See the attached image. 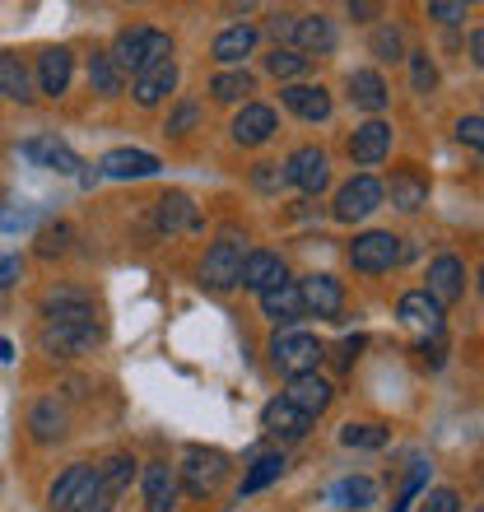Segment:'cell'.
<instances>
[{
    "instance_id": "cell-2",
    "label": "cell",
    "mask_w": 484,
    "mask_h": 512,
    "mask_svg": "<svg viewBox=\"0 0 484 512\" xmlns=\"http://www.w3.org/2000/svg\"><path fill=\"white\" fill-rule=\"evenodd\" d=\"M270 364L289 373V378H303V373H317L322 364V340L308 336V331H280L270 340Z\"/></svg>"
},
{
    "instance_id": "cell-52",
    "label": "cell",
    "mask_w": 484,
    "mask_h": 512,
    "mask_svg": "<svg viewBox=\"0 0 484 512\" xmlns=\"http://www.w3.org/2000/svg\"><path fill=\"white\" fill-rule=\"evenodd\" d=\"M350 14H354V19H373L377 5H363V0H359V5H350Z\"/></svg>"
},
{
    "instance_id": "cell-20",
    "label": "cell",
    "mask_w": 484,
    "mask_h": 512,
    "mask_svg": "<svg viewBox=\"0 0 484 512\" xmlns=\"http://www.w3.org/2000/svg\"><path fill=\"white\" fill-rule=\"evenodd\" d=\"M70 70H75V61H70L66 47H47V52L38 56V80H42V94L61 98L70 89Z\"/></svg>"
},
{
    "instance_id": "cell-17",
    "label": "cell",
    "mask_w": 484,
    "mask_h": 512,
    "mask_svg": "<svg viewBox=\"0 0 484 512\" xmlns=\"http://www.w3.org/2000/svg\"><path fill=\"white\" fill-rule=\"evenodd\" d=\"M145 503H149V512H173L177 508V475L168 461H154L145 471Z\"/></svg>"
},
{
    "instance_id": "cell-13",
    "label": "cell",
    "mask_w": 484,
    "mask_h": 512,
    "mask_svg": "<svg viewBox=\"0 0 484 512\" xmlns=\"http://www.w3.org/2000/svg\"><path fill=\"white\" fill-rule=\"evenodd\" d=\"M284 108L294 117H303V122H326L331 117V94L322 84H289L284 89Z\"/></svg>"
},
{
    "instance_id": "cell-34",
    "label": "cell",
    "mask_w": 484,
    "mask_h": 512,
    "mask_svg": "<svg viewBox=\"0 0 484 512\" xmlns=\"http://www.w3.org/2000/svg\"><path fill=\"white\" fill-rule=\"evenodd\" d=\"M94 480H98V489H108L112 499H117L121 489L135 480V461H131V457H108V461H103V466L94 471Z\"/></svg>"
},
{
    "instance_id": "cell-32",
    "label": "cell",
    "mask_w": 484,
    "mask_h": 512,
    "mask_svg": "<svg viewBox=\"0 0 484 512\" xmlns=\"http://www.w3.org/2000/svg\"><path fill=\"white\" fill-rule=\"evenodd\" d=\"M89 84H94V94L117 98L121 84H126V75L117 70V61H112L108 52H94V56H89Z\"/></svg>"
},
{
    "instance_id": "cell-54",
    "label": "cell",
    "mask_w": 484,
    "mask_h": 512,
    "mask_svg": "<svg viewBox=\"0 0 484 512\" xmlns=\"http://www.w3.org/2000/svg\"><path fill=\"white\" fill-rule=\"evenodd\" d=\"M480 294H484V270H480Z\"/></svg>"
},
{
    "instance_id": "cell-49",
    "label": "cell",
    "mask_w": 484,
    "mask_h": 512,
    "mask_svg": "<svg viewBox=\"0 0 484 512\" xmlns=\"http://www.w3.org/2000/svg\"><path fill=\"white\" fill-rule=\"evenodd\" d=\"M19 280V256H0V289Z\"/></svg>"
},
{
    "instance_id": "cell-26",
    "label": "cell",
    "mask_w": 484,
    "mask_h": 512,
    "mask_svg": "<svg viewBox=\"0 0 484 512\" xmlns=\"http://www.w3.org/2000/svg\"><path fill=\"white\" fill-rule=\"evenodd\" d=\"M252 47H256V28L252 24H233L215 38V56L224 61V66H238L242 56H252Z\"/></svg>"
},
{
    "instance_id": "cell-1",
    "label": "cell",
    "mask_w": 484,
    "mask_h": 512,
    "mask_svg": "<svg viewBox=\"0 0 484 512\" xmlns=\"http://www.w3.org/2000/svg\"><path fill=\"white\" fill-rule=\"evenodd\" d=\"M108 56L117 61L121 75H126V70L149 75V70L168 66V56H173V38H168L163 28H126V33H117V47H112Z\"/></svg>"
},
{
    "instance_id": "cell-45",
    "label": "cell",
    "mask_w": 484,
    "mask_h": 512,
    "mask_svg": "<svg viewBox=\"0 0 484 512\" xmlns=\"http://www.w3.org/2000/svg\"><path fill=\"white\" fill-rule=\"evenodd\" d=\"M429 19H438V24H461V19H466V5H461V0H433Z\"/></svg>"
},
{
    "instance_id": "cell-42",
    "label": "cell",
    "mask_w": 484,
    "mask_h": 512,
    "mask_svg": "<svg viewBox=\"0 0 484 512\" xmlns=\"http://www.w3.org/2000/svg\"><path fill=\"white\" fill-rule=\"evenodd\" d=\"M410 70H415V89L419 94H433V84H438V70H433V61L424 52L410 56Z\"/></svg>"
},
{
    "instance_id": "cell-29",
    "label": "cell",
    "mask_w": 484,
    "mask_h": 512,
    "mask_svg": "<svg viewBox=\"0 0 484 512\" xmlns=\"http://www.w3.org/2000/svg\"><path fill=\"white\" fill-rule=\"evenodd\" d=\"M173 84H177V66L168 61V66L149 70V75L135 80V103H140V108H154V103H163V94H173Z\"/></svg>"
},
{
    "instance_id": "cell-6",
    "label": "cell",
    "mask_w": 484,
    "mask_h": 512,
    "mask_svg": "<svg viewBox=\"0 0 484 512\" xmlns=\"http://www.w3.org/2000/svg\"><path fill=\"white\" fill-rule=\"evenodd\" d=\"M326 177H331V163H326V154L317 145L294 149L289 163H284V182H294V187L308 191V196H317V191L326 187Z\"/></svg>"
},
{
    "instance_id": "cell-22",
    "label": "cell",
    "mask_w": 484,
    "mask_h": 512,
    "mask_svg": "<svg viewBox=\"0 0 484 512\" xmlns=\"http://www.w3.org/2000/svg\"><path fill=\"white\" fill-rule=\"evenodd\" d=\"M24 159H33L38 168H52V173H75L80 168V159H75V149L61 145V140H28L24 145Z\"/></svg>"
},
{
    "instance_id": "cell-48",
    "label": "cell",
    "mask_w": 484,
    "mask_h": 512,
    "mask_svg": "<svg viewBox=\"0 0 484 512\" xmlns=\"http://www.w3.org/2000/svg\"><path fill=\"white\" fill-rule=\"evenodd\" d=\"M294 24H298V14H275V19H270V33L284 42H294Z\"/></svg>"
},
{
    "instance_id": "cell-43",
    "label": "cell",
    "mask_w": 484,
    "mask_h": 512,
    "mask_svg": "<svg viewBox=\"0 0 484 512\" xmlns=\"http://www.w3.org/2000/svg\"><path fill=\"white\" fill-rule=\"evenodd\" d=\"M424 512H461V494L457 489H429L424 494Z\"/></svg>"
},
{
    "instance_id": "cell-21",
    "label": "cell",
    "mask_w": 484,
    "mask_h": 512,
    "mask_svg": "<svg viewBox=\"0 0 484 512\" xmlns=\"http://www.w3.org/2000/svg\"><path fill=\"white\" fill-rule=\"evenodd\" d=\"M294 42L303 56H326L331 47H336V28H331V19L326 14H308V19H298L294 24Z\"/></svg>"
},
{
    "instance_id": "cell-31",
    "label": "cell",
    "mask_w": 484,
    "mask_h": 512,
    "mask_svg": "<svg viewBox=\"0 0 484 512\" xmlns=\"http://www.w3.org/2000/svg\"><path fill=\"white\" fill-rule=\"evenodd\" d=\"M331 499H336L340 508L363 512V508H373L377 503V485L368 480V475H350V480H340V485L331 489Z\"/></svg>"
},
{
    "instance_id": "cell-11",
    "label": "cell",
    "mask_w": 484,
    "mask_h": 512,
    "mask_svg": "<svg viewBox=\"0 0 484 512\" xmlns=\"http://www.w3.org/2000/svg\"><path fill=\"white\" fill-rule=\"evenodd\" d=\"M331 396H336V391H331V382L326 378H317V373H303V378H289V391H284V401L294 405L298 415H322L326 405H331Z\"/></svg>"
},
{
    "instance_id": "cell-18",
    "label": "cell",
    "mask_w": 484,
    "mask_h": 512,
    "mask_svg": "<svg viewBox=\"0 0 484 512\" xmlns=\"http://www.w3.org/2000/svg\"><path fill=\"white\" fill-rule=\"evenodd\" d=\"M98 168L108 177H154L159 173V159L145 154V149H108Z\"/></svg>"
},
{
    "instance_id": "cell-28",
    "label": "cell",
    "mask_w": 484,
    "mask_h": 512,
    "mask_svg": "<svg viewBox=\"0 0 484 512\" xmlns=\"http://www.w3.org/2000/svg\"><path fill=\"white\" fill-rule=\"evenodd\" d=\"M28 429H33V438H38V443H52V438H61V433H66V410L56 405V396H47V401L33 405Z\"/></svg>"
},
{
    "instance_id": "cell-53",
    "label": "cell",
    "mask_w": 484,
    "mask_h": 512,
    "mask_svg": "<svg viewBox=\"0 0 484 512\" xmlns=\"http://www.w3.org/2000/svg\"><path fill=\"white\" fill-rule=\"evenodd\" d=\"M0 359H14V350H10V340H0Z\"/></svg>"
},
{
    "instance_id": "cell-50",
    "label": "cell",
    "mask_w": 484,
    "mask_h": 512,
    "mask_svg": "<svg viewBox=\"0 0 484 512\" xmlns=\"http://www.w3.org/2000/svg\"><path fill=\"white\" fill-rule=\"evenodd\" d=\"M359 350H363V336H350L345 345H340V364H350V359H354Z\"/></svg>"
},
{
    "instance_id": "cell-44",
    "label": "cell",
    "mask_w": 484,
    "mask_h": 512,
    "mask_svg": "<svg viewBox=\"0 0 484 512\" xmlns=\"http://www.w3.org/2000/svg\"><path fill=\"white\" fill-rule=\"evenodd\" d=\"M457 140L484 154V117H461V122H457Z\"/></svg>"
},
{
    "instance_id": "cell-4",
    "label": "cell",
    "mask_w": 484,
    "mask_h": 512,
    "mask_svg": "<svg viewBox=\"0 0 484 512\" xmlns=\"http://www.w3.org/2000/svg\"><path fill=\"white\" fill-rule=\"evenodd\" d=\"M401 261V238L396 233H363L350 247V266L363 270V275H382Z\"/></svg>"
},
{
    "instance_id": "cell-19",
    "label": "cell",
    "mask_w": 484,
    "mask_h": 512,
    "mask_svg": "<svg viewBox=\"0 0 484 512\" xmlns=\"http://www.w3.org/2000/svg\"><path fill=\"white\" fill-rule=\"evenodd\" d=\"M261 312H266L270 322H280V326H294L298 317H303V294H298V284H275V289H266L261 294Z\"/></svg>"
},
{
    "instance_id": "cell-14",
    "label": "cell",
    "mask_w": 484,
    "mask_h": 512,
    "mask_svg": "<svg viewBox=\"0 0 484 512\" xmlns=\"http://www.w3.org/2000/svg\"><path fill=\"white\" fill-rule=\"evenodd\" d=\"M89 489H94V466H70L66 475H56L47 503H52V512H75V503H80Z\"/></svg>"
},
{
    "instance_id": "cell-7",
    "label": "cell",
    "mask_w": 484,
    "mask_h": 512,
    "mask_svg": "<svg viewBox=\"0 0 484 512\" xmlns=\"http://www.w3.org/2000/svg\"><path fill=\"white\" fill-rule=\"evenodd\" d=\"M382 182L377 177H354V182H345L336 196V219H345V224H354V219H368L382 205Z\"/></svg>"
},
{
    "instance_id": "cell-35",
    "label": "cell",
    "mask_w": 484,
    "mask_h": 512,
    "mask_svg": "<svg viewBox=\"0 0 484 512\" xmlns=\"http://www.w3.org/2000/svg\"><path fill=\"white\" fill-rule=\"evenodd\" d=\"M284 475V457L280 452H261V457L252 461V471L242 475V494H256V489H266L270 480H280Z\"/></svg>"
},
{
    "instance_id": "cell-33",
    "label": "cell",
    "mask_w": 484,
    "mask_h": 512,
    "mask_svg": "<svg viewBox=\"0 0 484 512\" xmlns=\"http://www.w3.org/2000/svg\"><path fill=\"white\" fill-rule=\"evenodd\" d=\"M0 94L5 98H19V103H28V70H24V61L14 52H0Z\"/></svg>"
},
{
    "instance_id": "cell-37",
    "label": "cell",
    "mask_w": 484,
    "mask_h": 512,
    "mask_svg": "<svg viewBox=\"0 0 484 512\" xmlns=\"http://www.w3.org/2000/svg\"><path fill=\"white\" fill-rule=\"evenodd\" d=\"M210 94H215L219 103H238L242 94H252V75H247V70H224V75L210 80Z\"/></svg>"
},
{
    "instance_id": "cell-39",
    "label": "cell",
    "mask_w": 484,
    "mask_h": 512,
    "mask_svg": "<svg viewBox=\"0 0 484 512\" xmlns=\"http://www.w3.org/2000/svg\"><path fill=\"white\" fill-rule=\"evenodd\" d=\"M340 443L345 447H382L387 443V429H377V424H345V433H340Z\"/></svg>"
},
{
    "instance_id": "cell-46",
    "label": "cell",
    "mask_w": 484,
    "mask_h": 512,
    "mask_svg": "<svg viewBox=\"0 0 484 512\" xmlns=\"http://www.w3.org/2000/svg\"><path fill=\"white\" fill-rule=\"evenodd\" d=\"M75 512H112V494H108V489H98V480H94V489L75 503Z\"/></svg>"
},
{
    "instance_id": "cell-16",
    "label": "cell",
    "mask_w": 484,
    "mask_h": 512,
    "mask_svg": "<svg viewBox=\"0 0 484 512\" xmlns=\"http://www.w3.org/2000/svg\"><path fill=\"white\" fill-rule=\"evenodd\" d=\"M350 154H354V163H363V168L382 163L391 154V126L387 122L359 126V131H354V140H350Z\"/></svg>"
},
{
    "instance_id": "cell-9",
    "label": "cell",
    "mask_w": 484,
    "mask_h": 512,
    "mask_svg": "<svg viewBox=\"0 0 484 512\" xmlns=\"http://www.w3.org/2000/svg\"><path fill=\"white\" fill-rule=\"evenodd\" d=\"M461 289H466V266H461L457 256H438L429 266V289L424 294L438 303V308H447V303H457Z\"/></svg>"
},
{
    "instance_id": "cell-41",
    "label": "cell",
    "mask_w": 484,
    "mask_h": 512,
    "mask_svg": "<svg viewBox=\"0 0 484 512\" xmlns=\"http://www.w3.org/2000/svg\"><path fill=\"white\" fill-rule=\"evenodd\" d=\"M196 122H201V103H196V98H182L163 131H168V135H187V131H196Z\"/></svg>"
},
{
    "instance_id": "cell-24",
    "label": "cell",
    "mask_w": 484,
    "mask_h": 512,
    "mask_svg": "<svg viewBox=\"0 0 484 512\" xmlns=\"http://www.w3.org/2000/svg\"><path fill=\"white\" fill-rule=\"evenodd\" d=\"M154 219H159L163 233H173V229H201V215H196V205H191L182 191H168V196L159 201V210H154Z\"/></svg>"
},
{
    "instance_id": "cell-51",
    "label": "cell",
    "mask_w": 484,
    "mask_h": 512,
    "mask_svg": "<svg viewBox=\"0 0 484 512\" xmlns=\"http://www.w3.org/2000/svg\"><path fill=\"white\" fill-rule=\"evenodd\" d=\"M471 52H475V61L484 66V28H480V33H471Z\"/></svg>"
},
{
    "instance_id": "cell-23",
    "label": "cell",
    "mask_w": 484,
    "mask_h": 512,
    "mask_svg": "<svg viewBox=\"0 0 484 512\" xmlns=\"http://www.w3.org/2000/svg\"><path fill=\"white\" fill-rule=\"evenodd\" d=\"M401 317L410 326H419V331H429V336H443V308H438L424 289H415V294L401 298Z\"/></svg>"
},
{
    "instance_id": "cell-3",
    "label": "cell",
    "mask_w": 484,
    "mask_h": 512,
    "mask_svg": "<svg viewBox=\"0 0 484 512\" xmlns=\"http://www.w3.org/2000/svg\"><path fill=\"white\" fill-rule=\"evenodd\" d=\"M98 340H103V326L94 317H84V322H47L42 326V350L56 354V359H75V354L94 350Z\"/></svg>"
},
{
    "instance_id": "cell-40",
    "label": "cell",
    "mask_w": 484,
    "mask_h": 512,
    "mask_svg": "<svg viewBox=\"0 0 484 512\" xmlns=\"http://www.w3.org/2000/svg\"><path fill=\"white\" fill-rule=\"evenodd\" d=\"M70 224H52V229L38 233V256H66L70 252Z\"/></svg>"
},
{
    "instance_id": "cell-36",
    "label": "cell",
    "mask_w": 484,
    "mask_h": 512,
    "mask_svg": "<svg viewBox=\"0 0 484 512\" xmlns=\"http://www.w3.org/2000/svg\"><path fill=\"white\" fill-rule=\"evenodd\" d=\"M308 66H312V56L294 52V47H275V52L266 56V70L275 75V80H294V75H303Z\"/></svg>"
},
{
    "instance_id": "cell-25",
    "label": "cell",
    "mask_w": 484,
    "mask_h": 512,
    "mask_svg": "<svg viewBox=\"0 0 484 512\" xmlns=\"http://www.w3.org/2000/svg\"><path fill=\"white\" fill-rule=\"evenodd\" d=\"M261 424H266V429L275 433V438H303L312 419H308V415H298V410H294L289 401H270L266 410H261Z\"/></svg>"
},
{
    "instance_id": "cell-30",
    "label": "cell",
    "mask_w": 484,
    "mask_h": 512,
    "mask_svg": "<svg viewBox=\"0 0 484 512\" xmlns=\"http://www.w3.org/2000/svg\"><path fill=\"white\" fill-rule=\"evenodd\" d=\"M424 201H429V182H424V177L410 173V168L391 173V205H396V210H419Z\"/></svg>"
},
{
    "instance_id": "cell-15",
    "label": "cell",
    "mask_w": 484,
    "mask_h": 512,
    "mask_svg": "<svg viewBox=\"0 0 484 512\" xmlns=\"http://www.w3.org/2000/svg\"><path fill=\"white\" fill-rule=\"evenodd\" d=\"M270 135H275V112L266 103H247V108L233 117V140L238 145H266Z\"/></svg>"
},
{
    "instance_id": "cell-12",
    "label": "cell",
    "mask_w": 484,
    "mask_h": 512,
    "mask_svg": "<svg viewBox=\"0 0 484 512\" xmlns=\"http://www.w3.org/2000/svg\"><path fill=\"white\" fill-rule=\"evenodd\" d=\"M289 280V270H284V261L275 252H247L242 256V284L247 289H256V294H266V289H275V284Z\"/></svg>"
},
{
    "instance_id": "cell-27",
    "label": "cell",
    "mask_w": 484,
    "mask_h": 512,
    "mask_svg": "<svg viewBox=\"0 0 484 512\" xmlns=\"http://www.w3.org/2000/svg\"><path fill=\"white\" fill-rule=\"evenodd\" d=\"M350 98L363 112H382L387 108V84H382L377 70H354L350 75Z\"/></svg>"
},
{
    "instance_id": "cell-38",
    "label": "cell",
    "mask_w": 484,
    "mask_h": 512,
    "mask_svg": "<svg viewBox=\"0 0 484 512\" xmlns=\"http://www.w3.org/2000/svg\"><path fill=\"white\" fill-rule=\"evenodd\" d=\"M401 52H405L401 28H396V24L377 28V33H373V56H377V61H401Z\"/></svg>"
},
{
    "instance_id": "cell-47",
    "label": "cell",
    "mask_w": 484,
    "mask_h": 512,
    "mask_svg": "<svg viewBox=\"0 0 484 512\" xmlns=\"http://www.w3.org/2000/svg\"><path fill=\"white\" fill-rule=\"evenodd\" d=\"M280 182H284L280 163H256V187H261V191H275Z\"/></svg>"
},
{
    "instance_id": "cell-10",
    "label": "cell",
    "mask_w": 484,
    "mask_h": 512,
    "mask_svg": "<svg viewBox=\"0 0 484 512\" xmlns=\"http://www.w3.org/2000/svg\"><path fill=\"white\" fill-rule=\"evenodd\" d=\"M298 294H303V312H317V317H340L345 308V289L331 275H308L298 284Z\"/></svg>"
},
{
    "instance_id": "cell-8",
    "label": "cell",
    "mask_w": 484,
    "mask_h": 512,
    "mask_svg": "<svg viewBox=\"0 0 484 512\" xmlns=\"http://www.w3.org/2000/svg\"><path fill=\"white\" fill-rule=\"evenodd\" d=\"M201 284L205 289H233L242 284V247L238 243H215L201 261Z\"/></svg>"
},
{
    "instance_id": "cell-5",
    "label": "cell",
    "mask_w": 484,
    "mask_h": 512,
    "mask_svg": "<svg viewBox=\"0 0 484 512\" xmlns=\"http://www.w3.org/2000/svg\"><path fill=\"white\" fill-rule=\"evenodd\" d=\"M224 471H229V461H224V452H215V447H191L187 452V466H182V480H187V494H196V499H205L210 489L224 480Z\"/></svg>"
}]
</instances>
